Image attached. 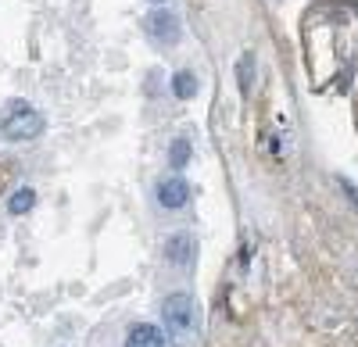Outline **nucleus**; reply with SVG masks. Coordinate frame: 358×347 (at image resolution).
I'll return each instance as SVG.
<instances>
[{
	"mask_svg": "<svg viewBox=\"0 0 358 347\" xmlns=\"http://www.w3.org/2000/svg\"><path fill=\"white\" fill-rule=\"evenodd\" d=\"M126 347H169V340H165V333H162L158 326L136 323V326L129 330V337H126Z\"/></svg>",
	"mask_w": 358,
	"mask_h": 347,
	"instance_id": "423d86ee",
	"label": "nucleus"
},
{
	"mask_svg": "<svg viewBox=\"0 0 358 347\" xmlns=\"http://www.w3.org/2000/svg\"><path fill=\"white\" fill-rule=\"evenodd\" d=\"M172 94H176L179 101L197 97V75H194V72H176V75H172Z\"/></svg>",
	"mask_w": 358,
	"mask_h": 347,
	"instance_id": "6e6552de",
	"label": "nucleus"
},
{
	"mask_svg": "<svg viewBox=\"0 0 358 347\" xmlns=\"http://www.w3.org/2000/svg\"><path fill=\"white\" fill-rule=\"evenodd\" d=\"M236 79H241V94L248 97L251 82H255V57L251 54H241V61H236Z\"/></svg>",
	"mask_w": 358,
	"mask_h": 347,
	"instance_id": "1a4fd4ad",
	"label": "nucleus"
},
{
	"mask_svg": "<svg viewBox=\"0 0 358 347\" xmlns=\"http://www.w3.org/2000/svg\"><path fill=\"white\" fill-rule=\"evenodd\" d=\"M187 161H190V140H176L169 151V165L179 172V168H187Z\"/></svg>",
	"mask_w": 358,
	"mask_h": 347,
	"instance_id": "9d476101",
	"label": "nucleus"
},
{
	"mask_svg": "<svg viewBox=\"0 0 358 347\" xmlns=\"http://www.w3.org/2000/svg\"><path fill=\"white\" fill-rule=\"evenodd\" d=\"M165 251H169V262H172V265L190 269V265H194V254H197V240H194L190 233H172L169 244H165Z\"/></svg>",
	"mask_w": 358,
	"mask_h": 347,
	"instance_id": "39448f33",
	"label": "nucleus"
},
{
	"mask_svg": "<svg viewBox=\"0 0 358 347\" xmlns=\"http://www.w3.org/2000/svg\"><path fill=\"white\" fill-rule=\"evenodd\" d=\"M151 4H165V0H151Z\"/></svg>",
	"mask_w": 358,
	"mask_h": 347,
	"instance_id": "9b49d317",
	"label": "nucleus"
},
{
	"mask_svg": "<svg viewBox=\"0 0 358 347\" xmlns=\"http://www.w3.org/2000/svg\"><path fill=\"white\" fill-rule=\"evenodd\" d=\"M162 319H165V326L176 340H190L197 333V304H194V297L183 294V290L169 294L165 304H162Z\"/></svg>",
	"mask_w": 358,
	"mask_h": 347,
	"instance_id": "f03ea898",
	"label": "nucleus"
},
{
	"mask_svg": "<svg viewBox=\"0 0 358 347\" xmlns=\"http://www.w3.org/2000/svg\"><path fill=\"white\" fill-rule=\"evenodd\" d=\"M155 197L165 212H179V208H187V200H190V183L179 176V172H169V176L158 179Z\"/></svg>",
	"mask_w": 358,
	"mask_h": 347,
	"instance_id": "7ed1b4c3",
	"label": "nucleus"
},
{
	"mask_svg": "<svg viewBox=\"0 0 358 347\" xmlns=\"http://www.w3.org/2000/svg\"><path fill=\"white\" fill-rule=\"evenodd\" d=\"M33 205H36V190L33 186H18L11 193V200H8V212L11 215H25V212H33Z\"/></svg>",
	"mask_w": 358,
	"mask_h": 347,
	"instance_id": "0eeeda50",
	"label": "nucleus"
},
{
	"mask_svg": "<svg viewBox=\"0 0 358 347\" xmlns=\"http://www.w3.org/2000/svg\"><path fill=\"white\" fill-rule=\"evenodd\" d=\"M0 133H4L8 140H15V143H25V140L43 133V115L25 101H11L4 119H0Z\"/></svg>",
	"mask_w": 358,
	"mask_h": 347,
	"instance_id": "f257e3e1",
	"label": "nucleus"
},
{
	"mask_svg": "<svg viewBox=\"0 0 358 347\" xmlns=\"http://www.w3.org/2000/svg\"><path fill=\"white\" fill-rule=\"evenodd\" d=\"M143 29H147V36H151L155 43H162V47H172V43H179V18L172 15V11H155V15H147V22H143Z\"/></svg>",
	"mask_w": 358,
	"mask_h": 347,
	"instance_id": "20e7f679",
	"label": "nucleus"
}]
</instances>
